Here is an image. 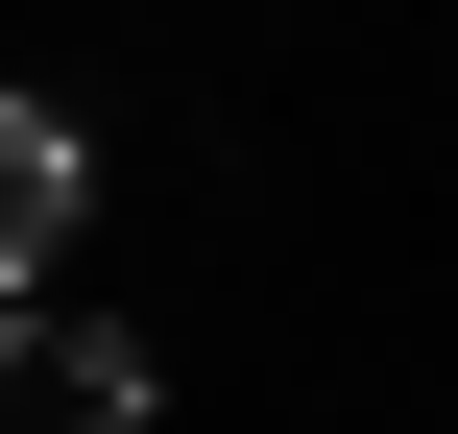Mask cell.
Segmentation results:
<instances>
[{
	"label": "cell",
	"mask_w": 458,
	"mask_h": 434,
	"mask_svg": "<svg viewBox=\"0 0 458 434\" xmlns=\"http://www.w3.org/2000/svg\"><path fill=\"white\" fill-rule=\"evenodd\" d=\"M72 193H97V169H72V121H48V97H0V290H48V266H72Z\"/></svg>",
	"instance_id": "2"
},
{
	"label": "cell",
	"mask_w": 458,
	"mask_h": 434,
	"mask_svg": "<svg viewBox=\"0 0 458 434\" xmlns=\"http://www.w3.org/2000/svg\"><path fill=\"white\" fill-rule=\"evenodd\" d=\"M0 434H145V338L121 314H0Z\"/></svg>",
	"instance_id": "1"
}]
</instances>
